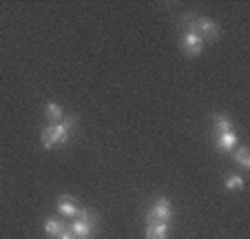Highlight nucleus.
Wrapping results in <instances>:
<instances>
[{
    "label": "nucleus",
    "mask_w": 250,
    "mask_h": 239,
    "mask_svg": "<svg viewBox=\"0 0 250 239\" xmlns=\"http://www.w3.org/2000/svg\"><path fill=\"white\" fill-rule=\"evenodd\" d=\"M182 29L195 31L204 40V44L215 43L219 38V33H222V29H219V24L215 22V20L206 18V16H195V14H186L184 18H182Z\"/></svg>",
    "instance_id": "nucleus-1"
},
{
    "label": "nucleus",
    "mask_w": 250,
    "mask_h": 239,
    "mask_svg": "<svg viewBox=\"0 0 250 239\" xmlns=\"http://www.w3.org/2000/svg\"><path fill=\"white\" fill-rule=\"evenodd\" d=\"M173 219V204L168 197H155L144 215V224H170Z\"/></svg>",
    "instance_id": "nucleus-2"
},
{
    "label": "nucleus",
    "mask_w": 250,
    "mask_h": 239,
    "mask_svg": "<svg viewBox=\"0 0 250 239\" xmlns=\"http://www.w3.org/2000/svg\"><path fill=\"white\" fill-rule=\"evenodd\" d=\"M180 49L186 58H197L204 51V40L190 29H182V38H180Z\"/></svg>",
    "instance_id": "nucleus-3"
},
{
    "label": "nucleus",
    "mask_w": 250,
    "mask_h": 239,
    "mask_svg": "<svg viewBox=\"0 0 250 239\" xmlns=\"http://www.w3.org/2000/svg\"><path fill=\"white\" fill-rule=\"evenodd\" d=\"M76 124H78V115H69V117H64L62 122L51 124L53 137H56V146L58 144L62 146V144L69 142V137H71V133H73V129H76Z\"/></svg>",
    "instance_id": "nucleus-4"
},
{
    "label": "nucleus",
    "mask_w": 250,
    "mask_h": 239,
    "mask_svg": "<svg viewBox=\"0 0 250 239\" xmlns=\"http://www.w3.org/2000/svg\"><path fill=\"white\" fill-rule=\"evenodd\" d=\"M58 213H60L64 219H76L78 211H80V206H78V199L71 195H60L58 197Z\"/></svg>",
    "instance_id": "nucleus-5"
},
{
    "label": "nucleus",
    "mask_w": 250,
    "mask_h": 239,
    "mask_svg": "<svg viewBox=\"0 0 250 239\" xmlns=\"http://www.w3.org/2000/svg\"><path fill=\"white\" fill-rule=\"evenodd\" d=\"M237 146H239V137H237V131L215 135V149H217L219 153H232Z\"/></svg>",
    "instance_id": "nucleus-6"
},
{
    "label": "nucleus",
    "mask_w": 250,
    "mask_h": 239,
    "mask_svg": "<svg viewBox=\"0 0 250 239\" xmlns=\"http://www.w3.org/2000/svg\"><path fill=\"white\" fill-rule=\"evenodd\" d=\"M69 230L76 235L78 239H91V237H95V233H98V226L84 224V221H80V219H71Z\"/></svg>",
    "instance_id": "nucleus-7"
},
{
    "label": "nucleus",
    "mask_w": 250,
    "mask_h": 239,
    "mask_svg": "<svg viewBox=\"0 0 250 239\" xmlns=\"http://www.w3.org/2000/svg\"><path fill=\"white\" fill-rule=\"evenodd\" d=\"M212 131H215V135L230 133V131H235V124H232V120L226 113H215L212 115Z\"/></svg>",
    "instance_id": "nucleus-8"
},
{
    "label": "nucleus",
    "mask_w": 250,
    "mask_h": 239,
    "mask_svg": "<svg viewBox=\"0 0 250 239\" xmlns=\"http://www.w3.org/2000/svg\"><path fill=\"white\" fill-rule=\"evenodd\" d=\"M64 230H66V224L60 219V217L49 215L47 219H44V233H47V237L56 239V237H60V235L64 233Z\"/></svg>",
    "instance_id": "nucleus-9"
},
{
    "label": "nucleus",
    "mask_w": 250,
    "mask_h": 239,
    "mask_svg": "<svg viewBox=\"0 0 250 239\" xmlns=\"http://www.w3.org/2000/svg\"><path fill=\"white\" fill-rule=\"evenodd\" d=\"M170 224H146L144 239H168Z\"/></svg>",
    "instance_id": "nucleus-10"
},
{
    "label": "nucleus",
    "mask_w": 250,
    "mask_h": 239,
    "mask_svg": "<svg viewBox=\"0 0 250 239\" xmlns=\"http://www.w3.org/2000/svg\"><path fill=\"white\" fill-rule=\"evenodd\" d=\"M44 115H47V122L49 124H58L64 120V109L56 102H49L47 109H44Z\"/></svg>",
    "instance_id": "nucleus-11"
},
{
    "label": "nucleus",
    "mask_w": 250,
    "mask_h": 239,
    "mask_svg": "<svg viewBox=\"0 0 250 239\" xmlns=\"http://www.w3.org/2000/svg\"><path fill=\"white\" fill-rule=\"evenodd\" d=\"M244 186H246V179L241 177V175H237V173L228 175L226 182H224V188H226V191H230V193H239V191H244Z\"/></svg>",
    "instance_id": "nucleus-12"
},
{
    "label": "nucleus",
    "mask_w": 250,
    "mask_h": 239,
    "mask_svg": "<svg viewBox=\"0 0 250 239\" xmlns=\"http://www.w3.org/2000/svg\"><path fill=\"white\" fill-rule=\"evenodd\" d=\"M232 159H235L237 164L241 166V169H246L248 171L250 169V151H248V146H237L235 149V155H232Z\"/></svg>",
    "instance_id": "nucleus-13"
},
{
    "label": "nucleus",
    "mask_w": 250,
    "mask_h": 239,
    "mask_svg": "<svg viewBox=\"0 0 250 239\" xmlns=\"http://www.w3.org/2000/svg\"><path fill=\"white\" fill-rule=\"evenodd\" d=\"M40 142H42L44 149H53V146H56V137H53L51 124H47V127L42 129V133H40Z\"/></svg>",
    "instance_id": "nucleus-14"
},
{
    "label": "nucleus",
    "mask_w": 250,
    "mask_h": 239,
    "mask_svg": "<svg viewBox=\"0 0 250 239\" xmlns=\"http://www.w3.org/2000/svg\"><path fill=\"white\" fill-rule=\"evenodd\" d=\"M56 239H78V237H76V235H73V233H71V230H69V226H66V230H64V233H62L60 237H56Z\"/></svg>",
    "instance_id": "nucleus-15"
}]
</instances>
